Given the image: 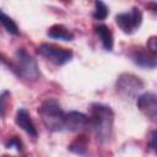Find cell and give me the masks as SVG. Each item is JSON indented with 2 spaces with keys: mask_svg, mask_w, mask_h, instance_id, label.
<instances>
[{
  "mask_svg": "<svg viewBox=\"0 0 157 157\" xmlns=\"http://www.w3.org/2000/svg\"><path fill=\"white\" fill-rule=\"evenodd\" d=\"M114 123V113L109 105L94 103L91 107V115L88 117V126L92 129L97 140L107 142L112 137Z\"/></svg>",
  "mask_w": 157,
  "mask_h": 157,
  "instance_id": "obj_1",
  "label": "cell"
},
{
  "mask_svg": "<svg viewBox=\"0 0 157 157\" xmlns=\"http://www.w3.org/2000/svg\"><path fill=\"white\" fill-rule=\"evenodd\" d=\"M38 113L42 118L43 124L45 128L50 131H61L64 130V119H65V113L61 109L60 104L58 101L54 98H48L45 99L39 109Z\"/></svg>",
  "mask_w": 157,
  "mask_h": 157,
  "instance_id": "obj_2",
  "label": "cell"
},
{
  "mask_svg": "<svg viewBox=\"0 0 157 157\" xmlns=\"http://www.w3.org/2000/svg\"><path fill=\"white\" fill-rule=\"evenodd\" d=\"M16 59H17V70L20 76H22L28 81H36L39 78L40 72L38 65L36 60L25 49L21 48L16 52Z\"/></svg>",
  "mask_w": 157,
  "mask_h": 157,
  "instance_id": "obj_3",
  "label": "cell"
},
{
  "mask_svg": "<svg viewBox=\"0 0 157 157\" xmlns=\"http://www.w3.org/2000/svg\"><path fill=\"white\" fill-rule=\"evenodd\" d=\"M115 22L124 33L131 34L140 27L142 22V13L137 7H132L128 12L118 13L115 16Z\"/></svg>",
  "mask_w": 157,
  "mask_h": 157,
  "instance_id": "obj_4",
  "label": "cell"
},
{
  "mask_svg": "<svg viewBox=\"0 0 157 157\" xmlns=\"http://www.w3.org/2000/svg\"><path fill=\"white\" fill-rule=\"evenodd\" d=\"M39 53L45 56L48 60H50L52 63L56 64V65H63L67 61L71 60L72 58V52L66 49V48H61L54 44H48V43H43L39 45Z\"/></svg>",
  "mask_w": 157,
  "mask_h": 157,
  "instance_id": "obj_5",
  "label": "cell"
},
{
  "mask_svg": "<svg viewBox=\"0 0 157 157\" xmlns=\"http://www.w3.org/2000/svg\"><path fill=\"white\" fill-rule=\"evenodd\" d=\"M142 88L144 82L132 74H123L117 80V90L125 97H132Z\"/></svg>",
  "mask_w": 157,
  "mask_h": 157,
  "instance_id": "obj_6",
  "label": "cell"
},
{
  "mask_svg": "<svg viewBox=\"0 0 157 157\" xmlns=\"http://www.w3.org/2000/svg\"><path fill=\"white\" fill-rule=\"evenodd\" d=\"M139 109L147 115L151 120H156L157 117V97L152 92H146L137 98Z\"/></svg>",
  "mask_w": 157,
  "mask_h": 157,
  "instance_id": "obj_7",
  "label": "cell"
},
{
  "mask_svg": "<svg viewBox=\"0 0 157 157\" xmlns=\"http://www.w3.org/2000/svg\"><path fill=\"white\" fill-rule=\"evenodd\" d=\"M88 126V117L80 112L65 113L64 129L69 131H81Z\"/></svg>",
  "mask_w": 157,
  "mask_h": 157,
  "instance_id": "obj_8",
  "label": "cell"
},
{
  "mask_svg": "<svg viewBox=\"0 0 157 157\" xmlns=\"http://www.w3.org/2000/svg\"><path fill=\"white\" fill-rule=\"evenodd\" d=\"M131 59L136 65L141 67L153 69L156 66V55L151 54L147 49L144 48H136L135 50H132Z\"/></svg>",
  "mask_w": 157,
  "mask_h": 157,
  "instance_id": "obj_9",
  "label": "cell"
},
{
  "mask_svg": "<svg viewBox=\"0 0 157 157\" xmlns=\"http://www.w3.org/2000/svg\"><path fill=\"white\" fill-rule=\"evenodd\" d=\"M15 120H16V124L23 131H26L29 136H32V137H36L37 136V129H36V126H34V124H33V121L31 119L29 113L26 109H23V108L18 109L17 113H16Z\"/></svg>",
  "mask_w": 157,
  "mask_h": 157,
  "instance_id": "obj_10",
  "label": "cell"
},
{
  "mask_svg": "<svg viewBox=\"0 0 157 157\" xmlns=\"http://www.w3.org/2000/svg\"><path fill=\"white\" fill-rule=\"evenodd\" d=\"M94 31H96V34L98 36V38L101 39L104 49L110 52L113 49V45H114L113 34H112L110 28L105 25H98V26L94 27Z\"/></svg>",
  "mask_w": 157,
  "mask_h": 157,
  "instance_id": "obj_11",
  "label": "cell"
},
{
  "mask_svg": "<svg viewBox=\"0 0 157 157\" xmlns=\"http://www.w3.org/2000/svg\"><path fill=\"white\" fill-rule=\"evenodd\" d=\"M48 37L53 38V39H59V40H72L74 39V34L63 25H54L52 26L48 32H47Z\"/></svg>",
  "mask_w": 157,
  "mask_h": 157,
  "instance_id": "obj_12",
  "label": "cell"
},
{
  "mask_svg": "<svg viewBox=\"0 0 157 157\" xmlns=\"http://www.w3.org/2000/svg\"><path fill=\"white\" fill-rule=\"evenodd\" d=\"M0 23H1V26L9 33H11V34H18V27H17V25L13 22V20L11 17H9L2 11H0Z\"/></svg>",
  "mask_w": 157,
  "mask_h": 157,
  "instance_id": "obj_13",
  "label": "cell"
},
{
  "mask_svg": "<svg viewBox=\"0 0 157 157\" xmlns=\"http://www.w3.org/2000/svg\"><path fill=\"white\" fill-rule=\"evenodd\" d=\"M109 11L107 5L103 1H96L94 2V12H93V17L96 20H104L108 16Z\"/></svg>",
  "mask_w": 157,
  "mask_h": 157,
  "instance_id": "obj_14",
  "label": "cell"
},
{
  "mask_svg": "<svg viewBox=\"0 0 157 157\" xmlns=\"http://www.w3.org/2000/svg\"><path fill=\"white\" fill-rule=\"evenodd\" d=\"M86 146H87V142H86V139L85 136H80V139H77L76 141H74L69 148L76 153H80V155H83L85 153V150H86Z\"/></svg>",
  "mask_w": 157,
  "mask_h": 157,
  "instance_id": "obj_15",
  "label": "cell"
},
{
  "mask_svg": "<svg viewBox=\"0 0 157 157\" xmlns=\"http://www.w3.org/2000/svg\"><path fill=\"white\" fill-rule=\"evenodd\" d=\"M7 97H9V92L7 91H4V92L0 93V117H4L5 115Z\"/></svg>",
  "mask_w": 157,
  "mask_h": 157,
  "instance_id": "obj_16",
  "label": "cell"
},
{
  "mask_svg": "<svg viewBox=\"0 0 157 157\" xmlns=\"http://www.w3.org/2000/svg\"><path fill=\"white\" fill-rule=\"evenodd\" d=\"M147 50L151 54L156 55V52H157V38L156 37H151L148 39V42H147Z\"/></svg>",
  "mask_w": 157,
  "mask_h": 157,
  "instance_id": "obj_17",
  "label": "cell"
},
{
  "mask_svg": "<svg viewBox=\"0 0 157 157\" xmlns=\"http://www.w3.org/2000/svg\"><path fill=\"white\" fill-rule=\"evenodd\" d=\"M21 146H22V144H21V141L17 139V137H12L11 140H9L7 142H6V147L7 148H10V147H15L16 150H21Z\"/></svg>",
  "mask_w": 157,
  "mask_h": 157,
  "instance_id": "obj_18",
  "label": "cell"
},
{
  "mask_svg": "<svg viewBox=\"0 0 157 157\" xmlns=\"http://www.w3.org/2000/svg\"><path fill=\"white\" fill-rule=\"evenodd\" d=\"M155 136H156V132L152 131V132H151V136H150V146H151L152 150H155V147H156V145H155V139H156V137H155Z\"/></svg>",
  "mask_w": 157,
  "mask_h": 157,
  "instance_id": "obj_19",
  "label": "cell"
},
{
  "mask_svg": "<svg viewBox=\"0 0 157 157\" xmlns=\"http://www.w3.org/2000/svg\"><path fill=\"white\" fill-rule=\"evenodd\" d=\"M4 157H9V156H4Z\"/></svg>",
  "mask_w": 157,
  "mask_h": 157,
  "instance_id": "obj_20",
  "label": "cell"
}]
</instances>
